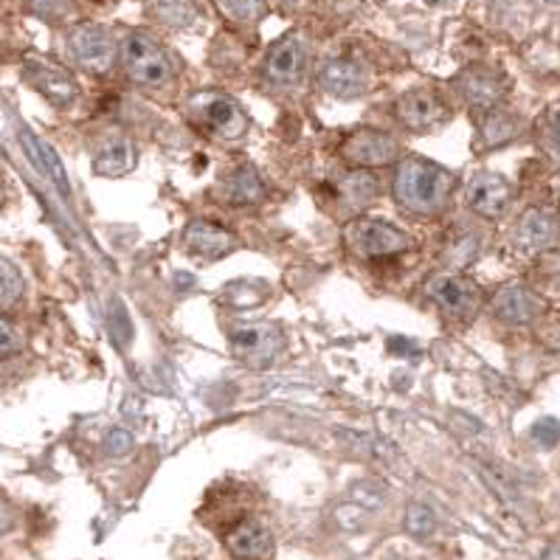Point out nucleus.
<instances>
[{
	"label": "nucleus",
	"instance_id": "f257e3e1",
	"mask_svg": "<svg viewBox=\"0 0 560 560\" xmlns=\"http://www.w3.org/2000/svg\"><path fill=\"white\" fill-rule=\"evenodd\" d=\"M456 178L445 166L431 164L425 159H402L395 172V198L400 209L411 211V214H440L448 206L451 195H454Z\"/></svg>",
	"mask_w": 560,
	"mask_h": 560
},
{
	"label": "nucleus",
	"instance_id": "f03ea898",
	"mask_svg": "<svg viewBox=\"0 0 560 560\" xmlns=\"http://www.w3.org/2000/svg\"><path fill=\"white\" fill-rule=\"evenodd\" d=\"M119 57L127 77L136 85L161 88L175 77V66H172V57L166 54V48L144 32L127 34L119 46Z\"/></svg>",
	"mask_w": 560,
	"mask_h": 560
},
{
	"label": "nucleus",
	"instance_id": "7ed1b4c3",
	"mask_svg": "<svg viewBox=\"0 0 560 560\" xmlns=\"http://www.w3.org/2000/svg\"><path fill=\"white\" fill-rule=\"evenodd\" d=\"M284 332L277 324L254 322V324H231L229 347L231 352L250 366V370H265L284 352Z\"/></svg>",
	"mask_w": 560,
	"mask_h": 560
},
{
	"label": "nucleus",
	"instance_id": "20e7f679",
	"mask_svg": "<svg viewBox=\"0 0 560 560\" xmlns=\"http://www.w3.org/2000/svg\"><path fill=\"white\" fill-rule=\"evenodd\" d=\"M343 240L352 248L355 257L375 259V257H389L397 250L409 248V234L397 225L386 223V220H372V218H355L343 225Z\"/></svg>",
	"mask_w": 560,
	"mask_h": 560
},
{
	"label": "nucleus",
	"instance_id": "39448f33",
	"mask_svg": "<svg viewBox=\"0 0 560 560\" xmlns=\"http://www.w3.org/2000/svg\"><path fill=\"white\" fill-rule=\"evenodd\" d=\"M66 46L71 60L91 73H105L113 66V60H116V54H119L116 37L105 26H100V23L73 26L66 37Z\"/></svg>",
	"mask_w": 560,
	"mask_h": 560
},
{
	"label": "nucleus",
	"instance_id": "423d86ee",
	"mask_svg": "<svg viewBox=\"0 0 560 560\" xmlns=\"http://www.w3.org/2000/svg\"><path fill=\"white\" fill-rule=\"evenodd\" d=\"M425 293L431 296V302H436L445 313L459 318H470L474 313H479L481 307V288L474 279L462 277L459 270H442L434 273L425 282Z\"/></svg>",
	"mask_w": 560,
	"mask_h": 560
},
{
	"label": "nucleus",
	"instance_id": "0eeeda50",
	"mask_svg": "<svg viewBox=\"0 0 560 560\" xmlns=\"http://www.w3.org/2000/svg\"><path fill=\"white\" fill-rule=\"evenodd\" d=\"M195 110L200 113V119L203 125L209 127L211 132H218L220 139H229V141H237L243 139L245 132H248L250 119L248 113L237 105V102L225 96V93H200L191 100Z\"/></svg>",
	"mask_w": 560,
	"mask_h": 560
},
{
	"label": "nucleus",
	"instance_id": "6e6552de",
	"mask_svg": "<svg viewBox=\"0 0 560 560\" xmlns=\"http://www.w3.org/2000/svg\"><path fill=\"white\" fill-rule=\"evenodd\" d=\"M397 155H400V144H397L395 136L383 130H372V127H361V130L350 132L341 144V159L350 161L358 170L395 164Z\"/></svg>",
	"mask_w": 560,
	"mask_h": 560
},
{
	"label": "nucleus",
	"instance_id": "1a4fd4ad",
	"mask_svg": "<svg viewBox=\"0 0 560 560\" xmlns=\"http://www.w3.org/2000/svg\"><path fill=\"white\" fill-rule=\"evenodd\" d=\"M23 77H26L34 91H40L57 107H71L80 96V85H77L71 73L57 66V62L43 60V57H28L26 66H23Z\"/></svg>",
	"mask_w": 560,
	"mask_h": 560
},
{
	"label": "nucleus",
	"instance_id": "9d476101",
	"mask_svg": "<svg viewBox=\"0 0 560 560\" xmlns=\"http://www.w3.org/2000/svg\"><path fill=\"white\" fill-rule=\"evenodd\" d=\"M307 71V43L299 34H284L265 57V77L273 85H296Z\"/></svg>",
	"mask_w": 560,
	"mask_h": 560
},
{
	"label": "nucleus",
	"instance_id": "9b49d317",
	"mask_svg": "<svg viewBox=\"0 0 560 560\" xmlns=\"http://www.w3.org/2000/svg\"><path fill=\"white\" fill-rule=\"evenodd\" d=\"M448 105L431 91H409L402 93L400 100H397V119L402 125L409 127V130H434V127L445 125L448 121Z\"/></svg>",
	"mask_w": 560,
	"mask_h": 560
},
{
	"label": "nucleus",
	"instance_id": "f8f14e48",
	"mask_svg": "<svg viewBox=\"0 0 560 560\" xmlns=\"http://www.w3.org/2000/svg\"><path fill=\"white\" fill-rule=\"evenodd\" d=\"M513 186L493 172H476L468 184V206L481 218L495 220L510 209Z\"/></svg>",
	"mask_w": 560,
	"mask_h": 560
},
{
	"label": "nucleus",
	"instance_id": "ddd939ff",
	"mask_svg": "<svg viewBox=\"0 0 560 560\" xmlns=\"http://www.w3.org/2000/svg\"><path fill=\"white\" fill-rule=\"evenodd\" d=\"M184 243L191 254L203 257L206 262H214V259L229 257L231 250H237V237L225 231L223 225L211 223V220H195V223L186 225Z\"/></svg>",
	"mask_w": 560,
	"mask_h": 560
},
{
	"label": "nucleus",
	"instance_id": "4468645a",
	"mask_svg": "<svg viewBox=\"0 0 560 560\" xmlns=\"http://www.w3.org/2000/svg\"><path fill=\"white\" fill-rule=\"evenodd\" d=\"M318 85L336 100H355V96L366 93L370 80H366V71L358 62L327 60L318 68Z\"/></svg>",
	"mask_w": 560,
	"mask_h": 560
},
{
	"label": "nucleus",
	"instance_id": "2eb2a0df",
	"mask_svg": "<svg viewBox=\"0 0 560 560\" xmlns=\"http://www.w3.org/2000/svg\"><path fill=\"white\" fill-rule=\"evenodd\" d=\"M490 307H493V316L504 324H529L535 316L544 313V302L533 291L518 288V284L501 288L493 302H490Z\"/></svg>",
	"mask_w": 560,
	"mask_h": 560
},
{
	"label": "nucleus",
	"instance_id": "dca6fc26",
	"mask_svg": "<svg viewBox=\"0 0 560 560\" xmlns=\"http://www.w3.org/2000/svg\"><path fill=\"white\" fill-rule=\"evenodd\" d=\"M459 91L476 110H493L504 100L508 85L490 68H470V71H465L459 77Z\"/></svg>",
	"mask_w": 560,
	"mask_h": 560
},
{
	"label": "nucleus",
	"instance_id": "f3484780",
	"mask_svg": "<svg viewBox=\"0 0 560 560\" xmlns=\"http://www.w3.org/2000/svg\"><path fill=\"white\" fill-rule=\"evenodd\" d=\"M515 240L529 250H544L558 245L560 240V220L547 209H529L515 225Z\"/></svg>",
	"mask_w": 560,
	"mask_h": 560
},
{
	"label": "nucleus",
	"instance_id": "a211bd4d",
	"mask_svg": "<svg viewBox=\"0 0 560 560\" xmlns=\"http://www.w3.org/2000/svg\"><path fill=\"white\" fill-rule=\"evenodd\" d=\"M218 195L229 206H254L265 198V184L254 166H237L220 178Z\"/></svg>",
	"mask_w": 560,
	"mask_h": 560
},
{
	"label": "nucleus",
	"instance_id": "6ab92c4d",
	"mask_svg": "<svg viewBox=\"0 0 560 560\" xmlns=\"http://www.w3.org/2000/svg\"><path fill=\"white\" fill-rule=\"evenodd\" d=\"M229 549L240 560H265L273 552V535L262 521H243L234 533L229 535Z\"/></svg>",
	"mask_w": 560,
	"mask_h": 560
},
{
	"label": "nucleus",
	"instance_id": "aec40b11",
	"mask_svg": "<svg viewBox=\"0 0 560 560\" xmlns=\"http://www.w3.org/2000/svg\"><path fill=\"white\" fill-rule=\"evenodd\" d=\"M476 127H479V144L485 150H493V147L508 144L521 132V121L510 113L499 110H476Z\"/></svg>",
	"mask_w": 560,
	"mask_h": 560
},
{
	"label": "nucleus",
	"instance_id": "412c9836",
	"mask_svg": "<svg viewBox=\"0 0 560 560\" xmlns=\"http://www.w3.org/2000/svg\"><path fill=\"white\" fill-rule=\"evenodd\" d=\"M139 164V150L130 139H119L107 144L105 150L93 159V172L96 175H105V178H121V175H130Z\"/></svg>",
	"mask_w": 560,
	"mask_h": 560
},
{
	"label": "nucleus",
	"instance_id": "4be33fe9",
	"mask_svg": "<svg viewBox=\"0 0 560 560\" xmlns=\"http://www.w3.org/2000/svg\"><path fill=\"white\" fill-rule=\"evenodd\" d=\"M147 12L170 28H186L198 18L195 0H147Z\"/></svg>",
	"mask_w": 560,
	"mask_h": 560
},
{
	"label": "nucleus",
	"instance_id": "5701e85b",
	"mask_svg": "<svg viewBox=\"0 0 560 560\" xmlns=\"http://www.w3.org/2000/svg\"><path fill=\"white\" fill-rule=\"evenodd\" d=\"M338 440L352 448L355 454L366 456V459H375V462H392L397 459V448L392 445L389 440H381L375 434H361V431H338Z\"/></svg>",
	"mask_w": 560,
	"mask_h": 560
},
{
	"label": "nucleus",
	"instance_id": "b1692460",
	"mask_svg": "<svg viewBox=\"0 0 560 560\" xmlns=\"http://www.w3.org/2000/svg\"><path fill=\"white\" fill-rule=\"evenodd\" d=\"M338 195H341L343 203H350L352 209H361V206L372 203L377 198V180L370 172H350L347 178L338 186Z\"/></svg>",
	"mask_w": 560,
	"mask_h": 560
},
{
	"label": "nucleus",
	"instance_id": "393cba45",
	"mask_svg": "<svg viewBox=\"0 0 560 560\" xmlns=\"http://www.w3.org/2000/svg\"><path fill=\"white\" fill-rule=\"evenodd\" d=\"M214 3L229 21L245 23V26L259 23L268 12V0H214Z\"/></svg>",
	"mask_w": 560,
	"mask_h": 560
},
{
	"label": "nucleus",
	"instance_id": "a878e982",
	"mask_svg": "<svg viewBox=\"0 0 560 560\" xmlns=\"http://www.w3.org/2000/svg\"><path fill=\"white\" fill-rule=\"evenodd\" d=\"M402 527L411 538L417 540H429L436 535V515L431 513V508L425 504H409L406 510V518H402Z\"/></svg>",
	"mask_w": 560,
	"mask_h": 560
},
{
	"label": "nucleus",
	"instance_id": "bb28decb",
	"mask_svg": "<svg viewBox=\"0 0 560 560\" xmlns=\"http://www.w3.org/2000/svg\"><path fill=\"white\" fill-rule=\"evenodd\" d=\"M23 296V277L9 259H0V307H12Z\"/></svg>",
	"mask_w": 560,
	"mask_h": 560
},
{
	"label": "nucleus",
	"instance_id": "cd10ccee",
	"mask_svg": "<svg viewBox=\"0 0 560 560\" xmlns=\"http://www.w3.org/2000/svg\"><path fill=\"white\" fill-rule=\"evenodd\" d=\"M350 495L363 510H377L383 508V501H386V488H383L377 479H363L352 485Z\"/></svg>",
	"mask_w": 560,
	"mask_h": 560
},
{
	"label": "nucleus",
	"instance_id": "c85d7f7f",
	"mask_svg": "<svg viewBox=\"0 0 560 560\" xmlns=\"http://www.w3.org/2000/svg\"><path fill=\"white\" fill-rule=\"evenodd\" d=\"M102 448H105V454L110 456V459H121V456H127L132 448H136V436H132V431L127 429H110L105 434Z\"/></svg>",
	"mask_w": 560,
	"mask_h": 560
},
{
	"label": "nucleus",
	"instance_id": "c756f323",
	"mask_svg": "<svg viewBox=\"0 0 560 560\" xmlns=\"http://www.w3.org/2000/svg\"><path fill=\"white\" fill-rule=\"evenodd\" d=\"M529 436L538 442L540 448H555V445L560 442V420H555V417H544V420H538L533 429H529Z\"/></svg>",
	"mask_w": 560,
	"mask_h": 560
},
{
	"label": "nucleus",
	"instance_id": "7c9ffc66",
	"mask_svg": "<svg viewBox=\"0 0 560 560\" xmlns=\"http://www.w3.org/2000/svg\"><path fill=\"white\" fill-rule=\"evenodd\" d=\"M23 350V338L9 318L0 316V358H12Z\"/></svg>",
	"mask_w": 560,
	"mask_h": 560
},
{
	"label": "nucleus",
	"instance_id": "2f4dec72",
	"mask_svg": "<svg viewBox=\"0 0 560 560\" xmlns=\"http://www.w3.org/2000/svg\"><path fill=\"white\" fill-rule=\"evenodd\" d=\"M28 7L43 21H60L68 12V0H28Z\"/></svg>",
	"mask_w": 560,
	"mask_h": 560
},
{
	"label": "nucleus",
	"instance_id": "473e14b6",
	"mask_svg": "<svg viewBox=\"0 0 560 560\" xmlns=\"http://www.w3.org/2000/svg\"><path fill=\"white\" fill-rule=\"evenodd\" d=\"M544 144H547V150L552 152V155L560 159V113L552 116V119L547 121V127H544Z\"/></svg>",
	"mask_w": 560,
	"mask_h": 560
},
{
	"label": "nucleus",
	"instance_id": "72a5a7b5",
	"mask_svg": "<svg viewBox=\"0 0 560 560\" xmlns=\"http://www.w3.org/2000/svg\"><path fill=\"white\" fill-rule=\"evenodd\" d=\"M361 515H363V508L352 501L350 508L338 510V524H341V527H347V529H358V527H361Z\"/></svg>",
	"mask_w": 560,
	"mask_h": 560
},
{
	"label": "nucleus",
	"instance_id": "f704fd0d",
	"mask_svg": "<svg viewBox=\"0 0 560 560\" xmlns=\"http://www.w3.org/2000/svg\"><path fill=\"white\" fill-rule=\"evenodd\" d=\"M14 527V508L0 495V535H7Z\"/></svg>",
	"mask_w": 560,
	"mask_h": 560
},
{
	"label": "nucleus",
	"instance_id": "c9c22d12",
	"mask_svg": "<svg viewBox=\"0 0 560 560\" xmlns=\"http://www.w3.org/2000/svg\"><path fill=\"white\" fill-rule=\"evenodd\" d=\"M540 560H560V549H547V552H544V558Z\"/></svg>",
	"mask_w": 560,
	"mask_h": 560
},
{
	"label": "nucleus",
	"instance_id": "e433bc0d",
	"mask_svg": "<svg viewBox=\"0 0 560 560\" xmlns=\"http://www.w3.org/2000/svg\"><path fill=\"white\" fill-rule=\"evenodd\" d=\"M429 7H448V3H454V0H425Z\"/></svg>",
	"mask_w": 560,
	"mask_h": 560
},
{
	"label": "nucleus",
	"instance_id": "4c0bfd02",
	"mask_svg": "<svg viewBox=\"0 0 560 560\" xmlns=\"http://www.w3.org/2000/svg\"><path fill=\"white\" fill-rule=\"evenodd\" d=\"M279 3H284V7H296L299 0H279Z\"/></svg>",
	"mask_w": 560,
	"mask_h": 560
},
{
	"label": "nucleus",
	"instance_id": "58836bf2",
	"mask_svg": "<svg viewBox=\"0 0 560 560\" xmlns=\"http://www.w3.org/2000/svg\"><path fill=\"white\" fill-rule=\"evenodd\" d=\"M392 560H406V558H392Z\"/></svg>",
	"mask_w": 560,
	"mask_h": 560
}]
</instances>
